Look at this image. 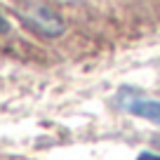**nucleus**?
I'll return each mask as SVG.
<instances>
[{
	"mask_svg": "<svg viewBox=\"0 0 160 160\" xmlns=\"http://www.w3.org/2000/svg\"><path fill=\"white\" fill-rule=\"evenodd\" d=\"M21 19L35 31V33L45 35V38H59L64 33V19L54 10L45 5H28L21 10Z\"/></svg>",
	"mask_w": 160,
	"mask_h": 160,
	"instance_id": "f257e3e1",
	"label": "nucleus"
},
{
	"mask_svg": "<svg viewBox=\"0 0 160 160\" xmlns=\"http://www.w3.org/2000/svg\"><path fill=\"white\" fill-rule=\"evenodd\" d=\"M115 104L122 111H127V113L139 115V118H146L151 122H155V125H160V101L146 99L134 87H120L118 94H115Z\"/></svg>",
	"mask_w": 160,
	"mask_h": 160,
	"instance_id": "f03ea898",
	"label": "nucleus"
},
{
	"mask_svg": "<svg viewBox=\"0 0 160 160\" xmlns=\"http://www.w3.org/2000/svg\"><path fill=\"white\" fill-rule=\"evenodd\" d=\"M137 160H160V155H155V153H141Z\"/></svg>",
	"mask_w": 160,
	"mask_h": 160,
	"instance_id": "7ed1b4c3",
	"label": "nucleus"
},
{
	"mask_svg": "<svg viewBox=\"0 0 160 160\" xmlns=\"http://www.w3.org/2000/svg\"><path fill=\"white\" fill-rule=\"evenodd\" d=\"M59 2H78V0H59Z\"/></svg>",
	"mask_w": 160,
	"mask_h": 160,
	"instance_id": "20e7f679",
	"label": "nucleus"
}]
</instances>
